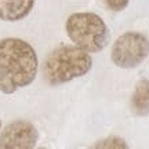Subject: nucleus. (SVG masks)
<instances>
[{"mask_svg": "<svg viewBox=\"0 0 149 149\" xmlns=\"http://www.w3.org/2000/svg\"><path fill=\"white\" fill-rule=\"evenodd\" d=\"M39 61L33 47L17 37L0 40V91L13 94L26 87L37 74Z\"/></svg>", "mask_w": 149, "mask_h": 149, "instance_id": "nucleus-1", "label": "nucleus"}, {"mask_svg": "<svg viewBox=\"0 0 149 149\" xmlns=\"http://www.w3.org/2000/svg\"><path fill=\"white\" fill-rule=\"evenodd\" d=\"M93 58L79 46H62L53 50L43 64V77L51 86L68 83L88 73Z\"/></svg>", "mask_w": 149, "mask_h": 149, "instance_id": "nucleus-2", "label": "nucleus"}, {"mask_svg": "<svg viewBox=\"0 0 149 149\" xmlns=\"http://www.w3.org/2000/svg\"><path fill=\"white\" fill-rule=\"evenodd\" d=\"M65 28L74 46L88 53L102 51L111 40L108 25L94 13H74L66 19Z\"/></svg>", "mask_w": 149, "mask_h": 149, "instance_id": "nucleus-3", "label": "nucleus"}, {"mask_svg": "<svg viewBox=\"0 0 149 149\" xmlns=\"http://www.w3.org/2000/svg\"><path fill=\"white\" fill-rule=\"evenodd\" d=\"M149 55L148 37L139 32H126L113 43L111 51L112 62L122 69H134Z\"/></svg>", "mask_w": 149, "mask_h": 149, "instance_id": "nucleus-4", "label": "nucleus"}, {"mask_svg": "<svg viewBox=\"0 0 149 149\" xmlns=\"http://www.w3.org/2000/svg\"><path fill=\"white\" fill-rule=\"evenodd\" d=\"M39 141V131L32 123L15 120L0 134V149H32Z\"/></svg>", "mask_w": 149, "mask_h": 149, "instance_id": "nucleus-5", "label": "nucleus"}, {"mask_svg": "<svg viewBox=\"0 0 149 149\" xmlns=\"http://www.w3.org/2000/svg\"><path fill=\"white\" fill-rule=\"evenodd\" d=\"M33 6L35 0H0V19L8 22L24 19Z\"/></svg>", "mask_w": 149, "mask_h": 149, "instance_id": "nucleus-6", "label": "nucleus"}, {"mask_svg": "<svg viewBox=\"0 0 149 149\" xmlns=\"http://www.w3.org/2000/svg\"><path fill=\"white\" fill-rule=\"evenodd\" d=\"M131 111L135 116H148L149 115V80L141 79L135 84L131 95Z\"/></svg>", "mask_w": 149, "mask_h": 149, "instance_id": "nucleus-7", "label": "nucleus"}, {"mask_svg": "<svg viewBox=\"0 0 149 149\" xmlns=\"http://www.w3.org/2000/svg\"><path fill=\"white\" fill-rule=\"evenodd\" d=\"M91 148H97V149H127L128 144L122 138V137H117V135H109L107 138L100 139L97 141L95 144L91 145Z\"/></svg>", "mask_w": 149, "mask_h": 149, "instance_id": "nucleus-8", "label": "nucleus"}, {"mask_svg": "<svg viewBox=\"0 0 149 149\" xmlns=\"http://www.w3.org/2000/svg\"><path fill=\"white\" fill-rule=\"evenodd\" d=\"M112 11H123L128 6V0H104Z\"/></svg>", "mask_w": 149, "mask_h": 149, "instance_id": "nucleus-9", "label": "nucleus"}, {"mask_svg": "<svg viewBox=\"0 0 149 149\" xmlns=\"http://www.w3.org/2000/svg\"><path fill=\"white\" fill-rule=\"evenodd\" d=\"M0 128H1V122H0Z\"/></svg>", "mask_w": 149, "mask_h": 149, "instance_id": "nucleus-10", "label": "nucleus"}]
</instances>
